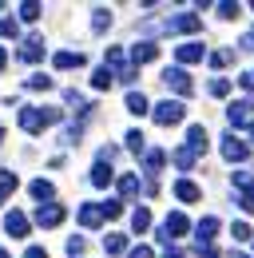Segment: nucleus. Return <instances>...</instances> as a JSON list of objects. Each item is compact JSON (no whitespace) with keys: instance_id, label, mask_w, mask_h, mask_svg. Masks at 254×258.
<instances>
[{"instance_id":"nucleus-1","label":"nucleus","mask_w":254,"mask_h":258,"mask_svg":"<svg viewBox=\"0 0 254 258\" xmlns=\"http://www.w3.org/2000/svg\"><path fill=\"white\" fill-rule=\"evenodd\" d=\"M52 123H60V111L56 107H20V127L28 131V135H40V131L52 127Z\"/></svg>"},{"instance_id":"nucleus-2","label":"nucleus","mask_w":254,"mask_h":258,"mask_svg":"<svg viewBox=\"0 0 254 258\" xmlns=\"http://www.w3.org/2000/svg\"><path fill=\"white\" fill-rule=\"evenodd\" d=\"M183 115H187L183 99H163V103H151V119H155L159 127H175V123H183Z\"/></svg>"},{"instance_id":"nucleus-3","label":"nucleus","mask_w":254,"mask_h":258,"mask_svg":"<svg viewBox=\"0 0 254 258\" xmlns=\"http://www.w3.org/2000/svg\"><path fill=\"white\" fill-rule=\"evenodd\" d=\"M199 28H203V20L195 12H179V16L163 20V32H171V36H187V32H199Z\"/></svg>"},{"instance_id":"nucleus-4","label":"nucleus","mask_w":254,"mask_h":258,"mask_svg":"<svg viewBox=\"0 0 254 258\" xmlns=\"http://www.w3.org/2000/svg\"><path fill=\"white\" fill-rule=\"evenodd\" d=\"M163 80H167V88H171V92H175V96H179V99L195 92V84H190L187 68H167V72H163Z\"/></svg>"},{"instance_id":"nucleus-5","label":"nucleus","mask_w":254,"mask_h":258,"mask_svg":"<svg viewBox=\"0 0 254 258\" xmlns=\"http://www.w3.org/2000/svg\"><path fill=\"white\" fill-rule=\"evenodd\" d=\"M250 119H254V99H238V103H230V107H226V123H230L234 131L246 127Z\"/></svg>"},{"instance_id":"nucleus-6","label":"nucleus","mask_w":254,"mask_h":258,"mask_svg":"<svg viewBox=\"0 0 254 258\" xmlns=\"http://www.w3.org/2000/svg\"><path fill=\"white\" fill-rule=\"evenodd\" d=\"M175 68H187V64H199V60H207V44H199V40H187V44H179L175 48Z\"/></svg>"},{"instance_id":"nucleus-7","label":"nucleus","mask_w":254,"mask_h":258,"mask_svg":"<svg viewBox=\"0 0 254 258\" xmlns=\"http://www.w3.org/2000/svg\"><path fill=\"white\" fill-rule=\"evenodd\" d=\"M159 230H163V238H167V242H175L179 234H187V230H190V219L183 215V211H171V215L163 219V226H159Z\"/></svg>"},{"instance_id":"nucleus-8","label":"nucleus","mask_w":254,"mask_h":258,"mask_svg":"<svg viewBox=\"0 0 254 258\" xmlns=\"http://www.w3.org/2000/svg\"><path fill=\"white\" fill-rule=\"evenodd\" d=\"M183 147H187L195 159H199V155H207V147H211V135H207V127H203V123H190V127H187V143H183Z\"/></svg>"},{"instance_id":"nucleus-9","label":"nucleus","mask_w":254,"mask_h":258,"mask_svg":"<svg viewBox=\"0 0 254 258\" xmlns=\"http://www.w3.org/2000/svg\"><path fill=\"white\" fill-rule=\"evenodd\" d=\"M219 219L215 215H203L199 223H195V238H199V246H215V234H219Z\"/></svg>"},{"instance_id":"nucleus-10","label":"nucleus","mask_w":254,"mask_h":258,"mask_svg":"<svg viewBox=\"0 0 254 258\" xmlns=\"http://www.w3.org/2000/svg\"><path fill=\"white\" fill-rule=\"evenodd\" d=\"M64 215H68V211H64L60 203H44V207H36V223L44 226V230L60 226V223H64Z\"/></svg>"},{"instance_id":"nucleus-11","label":"nucleus","mask_w":254,"mask_h":258,"mask_svg":"<svg viewBox=\"0 0 254 258\" xmlns=\"http://www.w3.org/2000/svg\"><path fill=\"white\" fill-rule=\"evenodd\" d=\"M246 155H250V147H246L238 135H226V139H222V159L226 163H246Z\"/></svg>"},{"instance_id":"nucleus-12","label":"nucleus","mask_w":254,"mask_h":258,"mask_svg":"<svg viewBox=\"0 0 254 258\" xmlns=\"http://www.w3.org/2000/svg\"><path fill=\"white\" fill-rule=\"evenodd\" d=\"M20 60H24V64L44 60V36H24V40H20Z\"/></svg>"},{"instance_id":"nucleus-13","label":"nucleus","mask_w":254,"mask_h":258,"mask_svg":"<svg viewBox=\"0 0 254 258\" xmlns=\"http://www.w3.org/2000/svg\"><path fill=\"white\" fill-rule=\"evenodd\" d=\"M28 215H24V211H4V230H8V234H12V238H24V234H28Z\"/></svg>"},{"instance_id":"nucleus-14","label":"nucleus","mask_w":254,"mask_h":258,"mask_svg":"<svg viewBox=\"0 0 254 258\" xmlns=\"http://www.w3.org/2000/svg\"><path fill=\"white\" fill-rule=\"evenodd\" d=\"M159 56V44H151V40H139L135 48H131V68H139V64H151Z\"/></svg>"},{"instance_id":"nucleus-15","label":"nucleus","mask_w":254,"mask_h":258,"mask_svg":"<svg viewBox=\"0 0 254 258\" xmlns=\"http://www.w3.org/2000/svg\"><path fill=\"white\" fill-rule=\"evenodd\" d=\"M52 68H56V72H72V68H84V52H56V56H52Z\"/></svg>"},{"instance_id":"nucleus-16","label":"nucleus","mask_w":254,"mask_h":258,"mask_svg":"<svg viewBox=\"0 0 254 258\" xmlns=\"http://www.w3.org/2000/svg\"><path fill=\"white\" fill-rule=\"evenodd\" d=\"M175 199H179V203H199V199H203V191H199V183L179 179V183H175Z\"/></svg>"},{"instance_id":"nucleus-17","label":"nucleus","mask_w":254,"mask_h":258,"mask_svg":"<svg viewBox=\"0 0 254 258\" xmlns=\"http://www.w3.org/2000/svg\"><path fill=\"white\" fill-rule=\"evenodd\" d=\"M99 223H103V215H99V203H84V207H80V226L95 230Z\"/></svg>"},{"instance_id":"nucleus-18","label":"nucleus","mask_w":254,"mask_h":258,"mask_svg":"<svg viewBox=\"0 0 254 258\" xmlns=\"http://www.w3.org/2000/svg\"><path fill=\"white\" fill-rule=\"evenodd\" d=\"M20 187V179H16V171H0V207L12 199V191Z\"/></svg>"},{"instance_id":"nucleus-19","label":"nucleus","mask_w":254,"mask_h":258,"mask_svg":"<svg viewBox=\"0 0 254 258\" xmlns=\"http://www.w3.org/2000/svg\"><path fill=\"white\" fill-rule=\"evenodd\" d=\"M88 179H92V187H111V179H115V171H111L107 163H95Z\"/></svg>"},{"instance_id":"nucleus-20","label":"nucleus","mask_w":254,"mask_h":258,"mask_svg":"<svg viewBox=\"0 0 254 258\" xmlns=\"http://www.w3.org/2000/svg\"><path fill=\"white\" fill-rule=\"evenodd\" d=\"M131 230H135V234H147V230H151V211H147V207H135V211H131Z\"/></svg>"},{"instance_id":"nucleus-21","label":"nucleus","mask_w":254,"mask_h":258,"mask_svg":"<svg viewBox=\"0 0 254 258\" xmlns=\"http://www.w3.org/2000/svg\"><path fill=\"white\" fill-rule=\"evenodd\" d=\"M127 111H131V115H147V111H151L147 96H143V92H127Z\"/></svg>"},{"instance_id":"nucleus-22","label":"nucleus","mask_w":254,"mask_h":258,"mask_svg":"<svg viewBox=\"0 0 254 258\" xmlns=\"http://www.w3.org/2000/svg\"><path fill=\"white\" fill-rule=\"evenodd\" d=\"M32 199H40V207H44V203L56 199V187H52L48 179H36V183H32Z\"/></svg>"},{"instance_id":"nucleus-23","label":"nucleus","mask_w":254,"mask_h":258,"mask_svg":"<svg viewBox=\"0 0 254 258\" xmlns=\"http://www.w3.org/2000/svg\"><path fill=\"white\" fill-rule=\"evenodd\" d=\"M115 187H119V203H123V199H131V195L139 191V175H119Z\"/></svg>"},{"instance_id":"nucleus-24","label":"nucleus","mask_w":254,"mask_h":258,"mask_svg":"<svg viewBox=\"0 0 254 258\" xmlns=\"http://www.w3.org/2000/svg\"><path fill=\"white\" fill-rule=\"evenodd\" d=\"M115 84V72H107V68H95V76H92V88L95 92H107Z\"/></svg>"},{"instance_id":"nucleus-25","label":"nucleus","mask_w":254,"mask_h":258,"mask_svg":"<svg viewBox=\"0 0 254 258\" xmlns=\"http://www.w3.org/2000/svg\"><path fill=\"white\" fill-rule=\"evenodd\" d=\"M123 139H127V151H135V155H143V151H147V143H143L147 135H143L139 127H131V131L123 135Z\"/></svg>"},{"instance_id":"nucleus-26","label":"nucleus","mask_w":254,"mask_h":258,"mask_svg":"<svg viewBox=\"0 0 254 258\" xmlns=\"http://www.w3.org/2000/svg\"><path fill=\"white\" fill-rule=\"evenodd\" d=\"M163 163H167L163 151H143V167H147V175H159V171H163Z\"/></svg>"},{"instance_id":"nucleus-27","label":"nucleus","mask_w":254,"mask_h":258,"mask_svg":"<svg viewBox=\"0 0 254 258\" xmlns=\"http://www.w3.org/2000/svg\"><path fill=\"white\" fill-rule=\"evenodd\" d=\"M103 250H107V254H123L127 250V234H103Z\"/></svg>"},{"instance_id":"nucleus-28","label":"nucleus","mask_w":254,"mask_h":258,"mask_svg":"<svg viewBox=\"0 0 254 258\" xmlns=\"http://www.w3.org/2000/svg\"><path fill=\"white\" fill-rule=\"evenodd\" d=\"M171 163H175L179 171H190V167H195V155H190L187 147H175V151H171Z\"/></svg>"},{"instance_id":"nucleus-29","label":"nucleus","mask_w":254,"mask_h":258,"mask_svg":"<svg viewBox=\"0 0 254 258\" xmlns=\"http://www.w3.org/2000/svg\"><path fill=\"white\" fill-rule=\"evenodd\" d=\"M92 28L95 32H107L111 28V12L107 8H92Z\"/></svg>"},{"instance_id":"nucleus-30","label":"nucleus","mask_w":254,"mask_h":258,"mask_svg":"<svg viewBox=\"0 0 254 258\" xmlns=\"http://www.w3.org/2000/svg\"><path fill=\"white\" fill-rule=\"evenodd\" d=\"M230 183H234L238 191H250V187H254V171H250V167H242V171H234V179H230Z\"/></svg>"},{"instance_id":"nucleus-31","label":"nucleus","mask_w":254,"mask_h":258,"mask_svg":"<svg viewBox=\"0 0 254 258\" xmlns=\"http://www.w3.org/2000/svg\"><path fill=\"white\" fill-rule=\"evenodd\" d=\"M99 215H103V219H119V215H123V203H119V199H107V203H99Z\"/></svg>"},{"instance_id":"nucleus-32","label":"nucleus","mask_w":254,"mask_h":258,"mask_svg":"<svg viewBox=\"0 0 254 258\" xmlns=\"http://www.w3.org/2000/svg\"><path fill=\"white\" fill-rule=\"evenodd\" d=\"M40 12H44V8H40V4H36V0H24V4H20V20H40Z\"/></svg>"},{"instance_id":"nucleus-33","label":"nucleus","mask_w":254,"mask_h":258,"mask_svg":"<svg viewBox=\"0 0 254 258\" xmlns=\"http://www.w3.org/2000/svg\"><path fill=\"white\" fill-rule=\"evenodd\" d=\"M0 36H4V40H20V24L4 16V20H0Z\"/></svg>"},{"instance_id":"nucleus-34","label":"nucleus","mask_w":254,"mask_h":258,"mask_svg":"<svg viewBox=\"0 0 254 258\" xmlns=\"http://www.w3.org/2000/svg\"><path fill=\"white\" fill-rule=\"evenodd\" d=\"M84 250H88V242H84L80 234H72V238H68V254H72V258H80Z\"/></svg>"},{"instance_id":"nucleus-35","label":"nucleus","mask_w":254,"mask_h":258,"mask_svg":"<svg viewBox=\"0 0 254 258\" xmlns=\"http://www.w3.org/2000/svg\"><path fill=\"white\" fill-rule=\"evenodd\" d=\"M64 99H68V107H76V111H88V99L80 96L76 88H72V92H68V96H64Z\"/></svg>"},{"instance_id":"nucleus-36","label":"nucleus","mask_w":254,"mask_h":258,"mask_svg":"<svg viewBox=\"0 0 254 258\" xmlns=\"http://www.w3.org/2000/svg\"><path fill=\"white\" fill-rule=\"evenodd\" d=\"M226 92H230V80H222V76H219V80H211V96H215V99H222Z\"/></svg>"},{"instance_id":"nucleus-37","label":"nucleus","mask_w":254,"mask_h":258,"mask_svg":"<svg viewBox=\"0 0 254 258\" xmlns=\"http://www.w3.org/2000/svg\"><path fill=\"white\" fill-rule=\"evenodd\" d=\"M234 203H238V207L250 215V211H254V187H250V191H238V199H234Z\"/></svg>"},{"instance_id":"nucleus-38","label":"nucleus","mask_w":254,"mask_h":258,"mask_svg":"<svg viewBox=\"0 0 254 258\" xmlns=\"http://www.w3.org/2000/svg\"><path fill=\"white\" fill-rule=\"evenodd\" d=\"M28 88H36V92H48V88H52V76H28Z\"/></svg>"},{"instance_id":"nucleus-39","label":"nucleus","mask_w":254,"mask_h":258,"mask_svg":"<svg viewBox=\"0 0 254 258\" xmlns=\"http://www.w3.org/2000/svg\"><path fill=\"white\" fill-rule=\"evenodd\" d=\"M230 234H234V242H250V226H246V223H234V226H230Z\"/></svg>"},{"instance_id":"nucleus-40","label":"nucleus","mask_w":254,"mask_h":258,"mask_svg":"<svg viewBox=\"0 0 254 258\" xmlns=\"http://www.w3.org/2000/svg\"><path fill=\"white\" fill-rule=\"evenodd\" d=\"M219 16H222V20H234V16H238V4L222 0V4H219Z\"/></svg>"},{"instance_id":"nucleus-41","label":"nucleus","mask_w":254,"mask_h":258,"mask_svg":"<svg viewBox=\"0 0 254 258\" xmlns=\"http://www.w3.org/2000/svg\"><path fill=\"white\" fill-rule=\"evenodd\" d=\"M127 258H155V250H151V246H143V242H139V246H131V250H127Z\"/></svg>"},{"instance_id":"nucleus-42","label":"nucleus","mask_w":254,"mask_h":258,"mask_svg":"<svg viewBox=\"0 0 254 258\" xmlns=\"http://www.w3.org/2000/svg\"><path fill=\"white\" fill-rule=\"evenodd\" d=\"M80 135H84V127H80V123H72V127L64 131V143H80Z\"/></svg>"},{"instance_id":"nucleus-43","label":"nucleus","mask_w":254,"mask_h":258,"mask_svg":"<svg viewBox=\"0 0 254 258\" xmlns=\"http://www.w3.org/2000/svg\"><path fill=\"white\" fill-rule=\"evenodd\" d=\"M123 84H135V76H139V68H123V72H115Z\"/></svg>"},{"instance_id":"nucleus-44","label":"nucleus","mask_w":254,"mask_h":258,"mask_svg":"<svg viewBox=\"0 0 254 258\" xmlns=\"http://www.w3.org/2000/svg\"><path fill=\"white\" fill-rule=\"evenodd\" d=\"M24 258H48V250H44V246H28V250H24Z\"/></svg>"},{"instance_id":"nucleus-45","label":"nucleus","mask_w":254,"mask_h":258,"mask_svg":"<svg viewBox=\"0 0 254 258\" xmlns=\"http://www.w3.org/2000/svg\"><path fill=\"white\" fill-rule=\"evenodd\" d=\"M195 254H199V258H219V250H215V246H199Z\"/></svg>"},{"instance_id":"nucleus-46","label":"nucleus","mask_w":254,"mask_h":258,"mask_svg":"<svg viewBox=\"0 0 254 258\" xmlns=\"http://www.w3.org/2000/svg\"><path fill=\"white\" fill-rule=\"evenodd\" d=\"M4 64H8V52H4V48H0V72H4Z\"/></svg>"},{"instance_id":"nucleus-47","label":"nucleus","mask_w":254,"mask_h":258,"mask_svg":"<svg viewBox=\"0 0 254 258\" xmlns=\"http://www.w3.org/2000/svg\"><path fill=\"white\" fill-rule=\"evenodd\" d=\"M163 258H183V254H179V250H175V246H171V250H167V254H163Z\"/></svg>"},{"instance_id":"nucleus-48","label":"nucleus","mask_w":254,"mask_h":258,"mask_svg":"<svg viewBox=\"0 0 254 258\" xmlns=\"http://www.w3.org/2000/svg\"><path fill=\"white\" fill-rule=\"evenodd\" d=\"M246 131H250V143H254V119H250V123H246Z\"/></svg>"},{"instance_id":"nucleus-49","label":"nucleus","mask_w":254,"mask_h":258,"mask_svg":"<svg viewBox=\"0 0 254 258\" xmlns=\"http://www.w3.org/2000/svg\"><path fill=\"white\" fill-rule=\"evenodd\" d=\"M0 258H8V250H0Z\"/></svg>"},{"instance_id":"nucleus-50","label":"nucleus","mask_w":254,"mask_h":258,"mask_svg":"<svg viewBox=\"0 0 254 258\" xmlns=\"http://www.w3.org/2000/svg\"><path fill=\"white\" fill-rule=\"evenodd\" d=\"M250 80H254V72H250Z\"/></svg>"},{"instance_id":"nucleus-51","label":"nucleus","mask_w":254,"mask_h":258,"mask_svg":"<svg viewBox=\"0 0 254 258\" xmlns=\"http://www.w3.org/2000/svg\"><path fill=\"white\" fill-rule=\"evenodd\" d=\"M238 258H246V254H238Z\"/></svg>"},{"instance_id":"nucleus-52","label":"nucleus","mask_w":254,"mask_h":258,"mask_svg":"<svg viewBox=\"0 0 254 258\" xmlns=\"http://www.w3.org/2000/svg\"><path fill=\"white\" fill-rule=\"evenodd\" d=\"M250 40H254V32H250Z\"/></svg>"}]
</instances>
